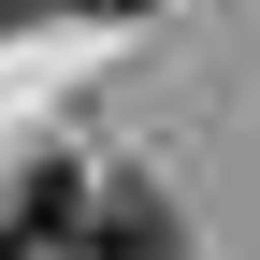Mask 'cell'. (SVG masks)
Wrapping results in <instances>:
<instances>
[{
    "label": "cell",
    "mask_w": 260,
    "mask_h": 260,
    "mask_svg": "<svg viewBox=\"0 0 260 260\" xmlns=\"http://www.w3.org/2000/svg\"><path fill=\"white\" fill-rule=\"evenodd\" d=\"M73 15H145V0H73Z\"/></svg>",
    "instance_id": "3957f363"
},
{
    "label": "cell",
    "mask_w": 260,
    "mask_h": 260,
    "mask_svg": "<svg viewBox=\"0 0 260 260\" xmlns=\"http://www.w3.org/2000/svg\"><path fill=\"white\" fill-rule=\"evenodd\" d=\"M29 15H73V0H0V29H29Z\"/></svg>",
    "instance_id": "7a4b0ae2"
},
{
    "label": "cell",
    "mask_w": 260,
    "mask_h": 260,
    "mask_svg": "<svg viewBox=\"0 0 260 260\" xmlns=\"http://www.w3.org/2000/svg\"><path fill=\"white\" fill-rule=\"evenodd\" d=\"M102 260H188L174 203H159V188H102Z\"/></svg>",
    "instance_id": "6da1fadb"
}]
</instances>
